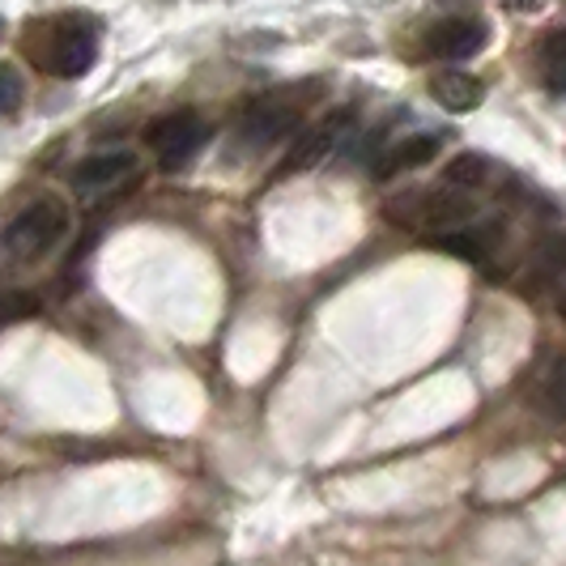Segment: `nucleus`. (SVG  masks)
<instances>
[{
  "label": "nucleus",
  "instance_id": "obj_8",
  "mask_svg": "<svg viewBox=\"0 0 566 566\" xmlns=\"http://www.w3.org/2000/svg\"><path fill=\"white\" fill-rule=\"evenodd\" d=\"M349 119H354V112H349V107L324 115L315 128H307V133L294 142V149L285 154V163L277 167V175H294V170H307V167H315L319 158H328V154H333V145L340 142V133L349 128Z\"/></svg>",
  "mask_w": 566,
  "mask_h": 566
},
{
  "label": "nucleus",
  "instance_id": "obj_11",
  "mask_svg": "<svg viewBox=\"0 0 566 566\" xmlns=\"http://www.w3.org/2000/svg\"><path fill=\"white\" fill-rule=\"evenodd\" d=\"M434 149H439V137L413 133V137H405V142H397L392 149H384V154H379V163H375V179H397V175H405V170L426 167V163L434 158Z\"/></svg>",
  "mask_w": 566,
  "mask_h": 566
},
{
  "label": "nucleus",
  "instance_id": "obj_4",
  "mask_svg": "<svg viewBox=\"0 0 566 566\" xmlns=\"http://www.w3.org/2000/svg\"><path fill=\"white\" fill-rule=\"evenodd\" d=\"M205 137H209V124H205L197 112H170V115H163V119H154L149 133H145L149 149L158 154V163L167 170L188 167L192 154L205 145Z\"/></svg>",
  "mask_w": 566,
  "mask_h": 566
},
{
  "label": "nucleus",
  "instance_id": "obj_1",
  "mask_svg": "<svg viewBox=\"0 0 566 566\" xmlns=\"http://www.w3.org/2000/svg\"><path fill=\"white\" fill-rule=\"evenodd\" d=\"M22 52L34 60V69L52 77H82L94 69V56H98V22L85 13L39 18L34 27H27Z\"/></svg>",
  "mask_w": 566,
  "mask_h": 566
},
{
  "label": "nucleus",
  "instance_id": "obj_18",
  "mask_svg": "<svg viewBox=\"0 0 566 566\" xmlns=\"http://www.w3.org/2000/svg\"><path fill=\"white\" fill-rule=\"evenodd\" d=\"M0 34H4V22H0Z\"/></svg>",
  "mask_w": 566,
  "mask_h": 566
},
{
  "label": "nucleus",
  "instance_id": "obj_10",
  "mask_svg": "<svg viewBox=\"0 0 566 566\" xmlns=\"http://www.w3.org/2000/svg\"><path fill=\"white\" fill-rule=\"evenodd\" d=\"M430 94H434V103H439L443 112H455V115L482 107V98H485L482 82H478L473 73H460V69L434 73V77H430Z\"/></svg>",
  "mask_w": 566,
  "mask_h": 566
},
{
  "label": "nucleus",
  "instance_id": "obj_2",
  "mask_svg": "<svg viewBox=\"0 0 566 566\" xmlns=\"http://www.w3.org/2000/svg\"><path fill=\"white\" fill-rule=\"evenodd\" d=\"M384 218L400 230H455L478 218V197L464 188H409L384 205Z\"/></svg>",
  "mask_w": 566,
  "mask_h": 566
},
{
  "label": "nucleus",
  "instance_id": "obj_5",
  "mask_svg": "<svg viewBox=\"0 0 566 566\" xmlns=\"http://www.w3.org/2000/svg\"><path fill=\"white\" fill-rule=\"evenodd\" d=\"M490 43L482 18H443L422 34V52L430 60H469Z\"/></svg>",
  "mask_w": 566,
  "mask_h": 566
},
{
  "label": "nucleus",
  "instance_id": "obj_16",
  "mask_svg": "<svg viewBox=\"0 0 566 566\" xmlns=\"http://www.w3.org/2000/svg\"><path fill=\"white\" fill-rule=\"evenodd\" d=\"M22 98H27V85L18 77V69H13V64H0V119L18 112Z\"/></svg>",
  "mask_w": 566,
  "mask_h": 566
},
{
  "label": "nucleus",
  "instance_id": "obj_12",
  "mask_svg": "<svg viewBox=\"0 0 566 566\" xmlns=\"http://www.w3.org/2000/svg\"><path fill=\"white\" fill-rule=\"evenodd\" d=\"M490 175H494V163L485 158V154H455L448 170H443V184H452V188H464V192H478L490 184Z\"/></svg>",
  "mask_w": 566,
  "mask_h": 566
},
{
  "label": "nucleus",
  "instance_id": "obj_14",
  "mask_svg": "<svg viewBox=\"0 0 566 566\" xmlns=\"http://www.w3.org/2000/svg\"><path fill=\"white\" fill-rule=\"evenodd\" d=\"M558 273H566V230H558V234H549L545 243H537V252L528 260V282L533 285L554 282Z\"/></svg>",
  "mask_w": 566,
  "mask_h": 566
},
{
  "label": "nucleus",
  "instance_id": "obj_6",
  "mask_svg": "<svg viewBox=\"0 0 566 566\" xmlns=\"http://www.w3.org/2000/svg\"><path fill=\"white\" fill-rule=\"evenodd\" d=\"M137 175V154L128 149H112V154H90L77 167L69 170V184L77 197H103L115 192L119 184H128Z\"/></svg>",
  "mask_w": 566,
  "mask_h": 566
},
{
  "label": "nucleus",
  "instance_id": "obj_9",
  "mask_svg": "<svg viewBox=\"0 0 566 566\" xmlns=\"http://www.w3.org/2000/svg\"><path fill=\"white\" fill-rule=\"evenodd\" d=\"M294 119H298L294 107L264 98V103H255L252 112L239 119V137H243V145L260 149V145H273L277 137H285V133L294 128Z\"/></svg>",
  "mask_w": 566,
  "mask_h": 566
},
{
  "label": "nucleus",
  "instance_id": "obj_13",
  "mask_svg": "<svg viewBox=\"0 0 566 566\" xmlns=\"http://www.w3.org/2000/svg\"><path fill=\"white\" fill-rule=\"evenodd\" d=\"M537 69H541V82L549 85L554 94H566V30H549L541 39Z\"/></svg>",
  "mask_w": 566,
  "mask_h": 566
},
{
  "label": "nucleus",
  "instance_id": "obj_7",
  "mask_svg": "<svg viewBox=\"0 0 566 566\" xmlns=\"http://www.w3.org/2000/svg\"><path fill=\"white\" fill-rule=\"evenodd\" d=\"M434 243H439L443 252H455V255H464V260H473V264H482V269H490V260L507 243V222H503V218H490V222L469 218L464 227L448 230V234H434Z\"/></svg>",
  "mask_w": 566,
  "mask_h": 566
},
{
  "label": "nucleus",
  "instance_id": "obj_15",
  "mask_svg": "<svg viewBox=\"0 0 566 566\" xmlns=\"http://www.w3.org/2000/svg\"><path fill=\"white\" fill-rule=\"evenodd\" d=\"M537 405H545L549 413L566 418V358L545 370V379L537 384Z\"/></svg>",
  "mask_w": 566,
  "mask_h": 566
},
{
  "label": "nucleus",
  "instance_id": "obj_17",
  "mask_svg": "<svg viewBox=\"0 0 566 566\" xmlns=\"http://www.w3.org/2000/svg\"><path fill=\"white\" fill-rule=\"evenodd\" d=\"M558 315H563V319H566V294H563V298H558Z\"/></svg>",
  "mask_w": 566,
  "mask_h": 566
},
{
  "label": "nucleus",
  "instance_id": "obj_3",
  "mask_svg": "<svg viewBox=\"0 0 566 566\" xmlns=\"http://www.w3.org/2000/svg\"><path fill=\"white\" fill-rule=\"evenodd\" d=\"M69 230V209L56 197H43L27 205L9 227L0 234V248L13 255V260H39L56 248Z\"/></svg>",
  "mask_w": 566,
  "mask_h": 566
}]
</instances>
